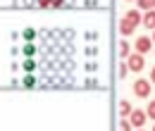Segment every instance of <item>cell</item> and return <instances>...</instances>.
<instances>
[{
  "label": "cell",
  "instance_id": "cell-4",
  "mask_svg": "<svg viewBox=\"0 0 155 131\" xmlns=\"http://www.w3.org/2000/svg\"><path fill=\"white\" fill-rule=\"evenodd\" d=\"M153 48V38H148V36H141L138 41H136V50L141 53V55H146L148 50Z\"/></svg>",
  "mask_w": 155,
  "mask_h": 131
},
{
  "label": "cell",
  "instance_id": "cell-12",
  "mask_svg": "<svg viewBox=\"0 0 155 131\" xmlns=\"http://www.w3.org/2000/svg\"><path fill=\"white\" fill-rule=\"evenodd\" d=\"M131 126H134V124H131V122H127V119H124V122H122V124H119V131H131Z\"/></svg>",
  "mask_w": 155,
  "mask_h": 131
},
{
  "label": "cell",
  "instance_id": "cell-13",
  "mask_svg": "<svg viewBox=\"0 0 155 131\" xmlns=\"http://www.w3.org/2000/svg\"><path fill=\"white\" fill-rule=\"evenodd\" d=\"M150 81H153V84H155V69H153V72H150Z\"/></svg>",
  "mask_w": 155,
  "mask_h": 131
},
{
  "label": "cell",
  "instance_id": "cell-5",
  "mask_svg": "<svg viewBox=\"0 0 155 131\" xmlns=\"http://www.w3.org/2000/svg\"><path fill=\"white\" fill-rule=\"evenodd\" d=\"M124 19H127V21H131L134 26H138V24L143 21V15H141L138 10H127V15H124Z\"/></svg>",
  "mask_w": 155,
  "mask_h": 131
},
{
  "label": "cell",
  "instance_id": "cell-6",
  "mask_svg": "<svg viewBox=\"0 0 155 131\" xmlns=\"http://www.w3.org/2000/svg\"><path fill=\"white\" fill-rule=\"evenodd\" d=\"M143 26L146 29H155V10H148L143 15Z\"/></svg>",
  "mask_w": 155,
  "mask_h": 131
},
{
  "label": "cell",
  "instance_id": "cell-14",
  "mask_svg": "<svg viewBox=\"0 0 155 131\" xmlns=\"http://www.w3.org/2000/svg\"><path fill=\"white\" fill-rule=\"evenodd\" d=\"M153 41H155V29H153Z\"/></svg>",
  "mask_w": 155,
  "mask_h": 131
},
{
  "label": "cell",
  "instance_id": "cell-3",
  "mask_svg": "<svg viewBox=\"0 0 155 131\" xmlns=\"http://www.w3.org/2000/svg\"><path fill=\"white\" fill-rule=\"evenodd\" d=\"M146 119H148V112H143V110H134V112L129 114V122H131L134 126H138V129H143Z\"/></svg>",
  "mask_w": 155,
  "mask_h": 131
},
{
  "label": "cell",
  "instance_id": "cell-16",
  "mask_svg": "<svg viewBox=\"0 0 155 131\" xmlns=\"http://www.w3.org/2000/svg\"><path fill=\"white\" fill-rule=\"evenodd\" d=\"M153 131H155V126H153Z\"/></svg>",
  "mask_w": 155,
  "mask_h": 131
},
{
  "label": "cell",
  "instance_id": "cell-15",
  "mask_svg": "<svg viewBox=\"0 0 155 131\" xmlns=\"http://www.w3.org/2000/svg\"><path fill=\"white\" fill-rule=\"evenodd\" d=\"M138 131H143V129H138Z\"/></svg>",
  "mask_w": 155,
  "mask_h": 131
},
{
  "label": "cell",
  "instance_id": "cell-11",
  "mask_svg": "<svg viewBox=\"0 0 155 131\" xmlns=\"http://www.w3.org/2000/svg\"><path fill=\"white\" fill-rule=\"evenodd\" d=\"M146 112H148L150 119H155V100H150V105H148V110H146Z\"/></svg>",
  "mask_w": 155,
  "mask_h": 131
},
{
  "label": "cell",
  "instance_id": "cell-1",
  "mask_svg": "<svg viewBox=\"0 0 155 131\" xmlns=\"http://www.w3.org/2000/svg\"><path fill=\"white\" fill-rule=\"evenodd\" d=\"M143 64H146V55H141V53H134V55L127 57V67H129V72H141Z\"/></svg>",
  "mask_w": 155,
  "mask_h": 131
},
{
  "label": "cell",
  "instance_id": "cell-10",
  "mask_svg": "<svg viewBox=\"0 0 155 131\" xmlns=\"http://www.w3.org/2000/svg\"><path fill=\"white\" fill-rule=\"evenodd\" d=\"M129 50H131V45H129V43H124V41H122V43H119V53H122V57H129V55H131V53H129Z\"/></svg>",
  "mask_w": 155,
  "mask_h": 131
},
{
  "label": "cell",
  "instance_id": "cell-9",
  "mask_svg": "<svg viewBox=\"0 0 155 131\" xmlns=\"http://www.w3.org/2000/svg\"><path fill=\"white\" fill-rule=\"evenodd\" d=\"M138 2V7L143 10V12H148V10H155V0H136Z\"/></svg>",
  "mask_w": 155,
  "mask_h": 131
},
{
  "label": "cell",
  "instance_id": "cell-8",
  "mask_svg": "<svg viewBox=\"0 0 155 131\" xmlns=\"http://www.w3.org/2000/svg\"><path fill=\"white\" fill-rule=\"evenodd\" d=\"M131 112H134L131 103H129V100H122V103H119V114H122V117H129Z\"/></svg>",
  "mask_w": 155,
  "mask_h": 131
},
{
  "label": "cell",
  "instance_id": "cell-2",
  "mask_svg": "<svg viewBox=\"0 0 155 131\" xmlns=\"http://www.w3.org/2000/svg\"><path fill=\"white\" fill-rule=\"evenodd\" d=\"M134 93L138 98H148L150 95V81H146V79H138L134 84Z\"/></svg>",
  "mask_w": 155,
  "mask_h": 131
},
{
  "label": "cell",
  "instance_id": "cell-7",
  "mask_svg": "<svg viewBox=\"0 0 155 131\" xmlns=\"http://www.w3.org/2000/svg\"><path fill=\"white\" fill-rule=\"evenodd\" d=\"M134 24H131V21H127V19H122V21H119V31H122V34H124V36H131V34H134Z\"/></svg>",
  "mask_w": 155,
  "mask_h": 131
}]
</instances>
